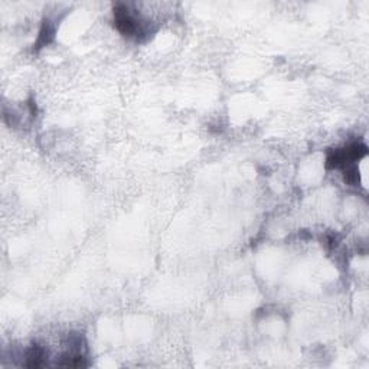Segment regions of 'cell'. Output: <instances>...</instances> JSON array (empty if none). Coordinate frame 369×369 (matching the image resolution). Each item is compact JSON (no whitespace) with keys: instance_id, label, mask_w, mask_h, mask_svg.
<instances>
[{"instance_id":"1","label":"cell","mask_w":369,"mask_h":369,"mask_svg":"<svg viewBox=\"0 0 369 369\" xmlns=\"http://www.w3.org/2000/svg\"><path fill=\"white\" fill-rule=\"evenodd\" d=\"M368 153V147L362 143H352L344 149H336L329 152L326 157V168L328 169H339L352 165L355 160L365 157Z\"/></svg>"},{"instance_id":"2","label":"cell","mask_w":369,"mask_h":369,"mask_svg":"<svg viewBox=\"0 0 369 369\" xmlns=\"http://www.w3.org/2000/svg\"><path fill=\"white\" fill-rule=\"evenodd\" d=\"M114 22L115 27L123 35L133 36L140 32V23L137 22V18L130 12V9L126 5H117L114 8Z\"/></svg>"},{"instance_id":"3","label":"cell","mask_w":369,"mask_h":369,"mask_svg":"<svg viewBox=\"0 0 369 369\" xmlns=\"http://www.w3.org/2000/svg\"><path fill=\"white\" fill-rule=\"evenodd\" d=\"M45 349L38 346V345H34L31 349H29L27 355H26V366L29 368H39V366H43L45 365Z\"/></svg>"}]
</instances>
